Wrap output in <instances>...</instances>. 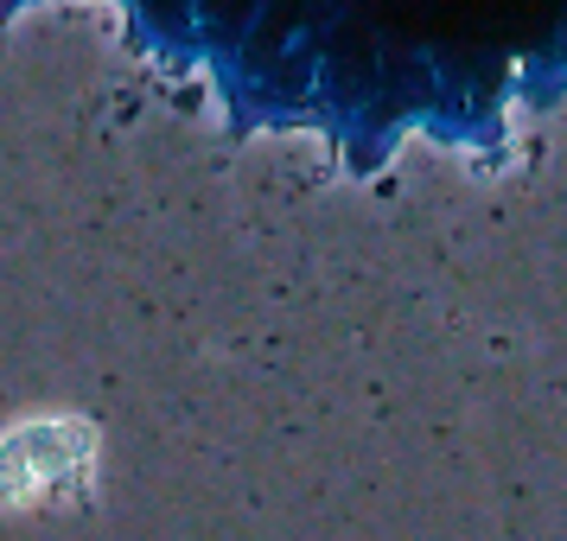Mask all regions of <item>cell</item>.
<instances>
[{"label": "cell", "mask_w": 567, "mask_h": 541, "mask_svg": "<svg viewBox=\"0 0 567 541\" xmlns=\"http://www.w3.org/2000/svg\"><path fill=\"white\" fill-rule=\"evenodd\" d=\"M78 471H83V434L78 427H52L45 459H32L27 434H13L0 446V497H13V503H39L45 490L78 485Z\"/></svg>", "instance_id": "obj_1"}]
</instances>
